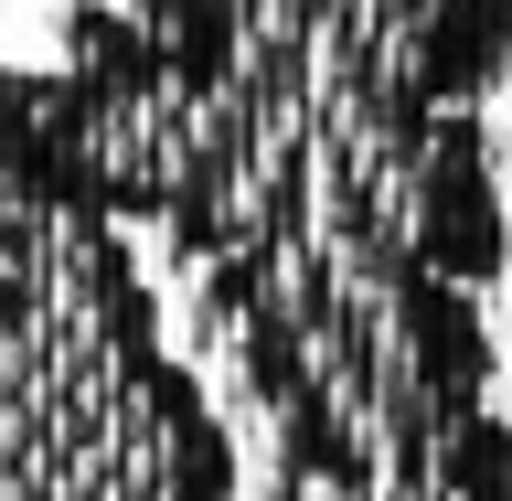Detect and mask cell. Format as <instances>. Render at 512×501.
Returning <instances> with one entry per match:
<instances>
[{
    "instance_id": "6da1fadb",
    "label": "cell",
    "mask_w": 512,
    "mask_h": 501,
    "mask_svg": "<svg viewBox=\"0 0 512 501\" xmlns=\"http://www.w3.org/2000/svg\"><path fill=\"white\" fill-rule=\"evenodd\" d=\"M235 438L107 214L0 182V501H224Z\"/></svg>"
},
{
    "instance_id": "7a4b0ae2",
    "label": "cell",
    "mask_w": 512,
    "mask_h": 501,
    "mask_svg": "<svg viewBox=\"0 0 512 501\" xmlns=\"http://www.w3.org/2000/svg\"><path fill=\"white\" fill-rule=\"evenodd\" d=\"M256 54L374 118H491L512 86V0H267Z\"/></svg>"
},
{
    "instance_id": "3957f363",
    "label": "cell",
    "mask_w": 512,
    "mask_h": 501,
    "mask_svg": "<svg viewBox=\"0 0 512 501\" xmlns=\"http://www.w3.org/2000/svg\"><path fill=\"white\" fill-rule=\"evenodd\" d=\"M374 501H512V427L480 416L459 448H438V459L406 470V480H384Z\"/></svg>"
}]
</instances>
